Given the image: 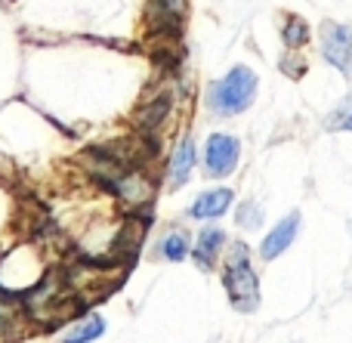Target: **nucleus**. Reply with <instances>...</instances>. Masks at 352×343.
I'll use <instances>...</instances> for the list:
<instances>
[{"label":"nucleus","mask_w":352,"mask_h":343,"mask_svg":"<svg viewBox=\"0 0 352 343\" xmlns=\"http://www.w3.org/2000/svg\"><path fill=\"white\" fill-rule=\"evenodd\" d=\"M226 294H229L232 307L238 313H254L260 307V278L250 269V251L244 241H235L229 251V260H226Z\"/></svg>","instance_id":"nucleus-1"},{"label":"nucleus","mask_w":352,"mask_h":343,"mask_svg":"<svg viewBox=\"0 0 352 343\" xmlns=\"http://www.w3.org/2000/svg\"><path fill=\"white\" fill-rule=\"evenodd\" d=\"M256 74L250 71L248 65H235L226 78H219L217 84L210 87V109L213 115H223V118H232V115H241V111L250 109V102L256 99Z\"/></svg>","instance_id":"nucleus-2"},{"label":"nucleus","mask_w":352,"mask_h":343,"mask_svg":"<svg viewBox=\"0 0 352 343\" xmlns=\"http://www.w3.org/2000/svg\"><path fill=\"white\" fill-rule=\"evenodd\" d=\"M238 158H241V142L229 133H213L204 146V170L207 177L223 179L229 177L238 167Z\"/></svg>","instance_id":"nucleus-3"},{"label":"nucleus","mask_w":352,"mask_h":343,"mask_svg":"<svg viewBox=\"0 0 352 343\" xmlns=\"http://www.w3.org/2000/svg\"><path fill=\"white\" fill-rule=\"evenodd\" d=\"M322 53L337 71L352 74V25L324 22L322 28Z\"/></svg>","instance_id":"nucleus-4"},{"label":"nucleus","mask_w":352,"mask_h":343,"mask_svg":"<svg viewBox=\"0 0 352 343\" xmlns=\"http://www.w3.org/2000/svg\"><path fill=\"white\" fill-rule=\"evenodd\" d=\"M297 232H300V214L294 210V214H287L285 220H281L278 226H275L272 232L266 235V239H263V245H260V257H263V260H275V257H281V254H285L287 247L294 245Z\"/></svg>","instance_id":"nucleus-5"},{"label":"nucleus","mask_w":352,"mask_h":343,"mask_svg":"<svg viewBox=\"0 0 352 343\" xmlns=\"http://www.w3.org/2000/svg\"><path fill=\"white\" fill-rule=\"evenodd\" d=\"M232 189H210V192H201L198 198L192 201V208H188V217L192 220H217V217H223L226 210L232 208Z\"/></svg>","instance_id":"nucleus-6"},{"label":"nucleus","mask_w":352,"mask_h":343,"mask_svg":"<svg viewBox=\"0 0 352 343\" xmlns=\"http://www.w3.org/2000/svg\"><path fill=\"white\" fill-rule=\"evenodd\" d=\"M226 245V232L217 226H207L204 232L198 235V241H195V263L201 266V269H213L219 260V251H223Z\"/></svg>","instance_id":"nucleus-7"},{"label":"nucleus","mask_w":352,"mask_h":343,"mask_svg":"<svg viewBox=\"0 0 352 343\" xmlns=\"http://www.w3.org/2000/svg\"><path fill=\"white\" fill-rule=\"evenodd\" d=\"M195 161H198V148H195V140L192 136H186V140L176 146L173 158H170V189H182L188 179V173H192Z\"/></svg>","instance_id":"nucleus-8"},{"label":"nucleus","mask_w":352,"mask_h":343,"mask_svg":"<svg viewBox=\"0 0 352 343\" xmlns=\"http://www.w3.org/2000/svg\"><path fill=\"white\" fill-rule=\"evenodd\" d=\"M188 247H192L188 235L182 232V229H173V232H167L164 239H161L158 254H161L164 260H170V263H179V260H186V257H188Z\"/></svg>","instance_id":"nucleus-9"},{"label":"nucleus","mask_w":352,"mask_h":343,"mask_svg":"<svg viewBox=\"0 0 352 343\" xmlns=\"http://www.w3.org/2000/svg\"><path fill=\"white\" fill-rule=\"evenodd\" d=\"M118 195H121L124 201H130V204L142 201V198L148 195V179L136 177V173H130V177H121V179H118Z\"/></svg>","instance_id":"nucleus-10"},{"label":"nucleus","mask_w":352,"mask_h":343,"mask_svg":"<svg viewBox=\"0 0 352 343\" xmlns=\"http://www.w3.org/2000/svg\"><path fill=\"white\" fill-rule=\"evenodd\" d=\"M281 41H285L291 49L303 47V43L309 41V25H306L303 19L291 16V19H287V22H285V28H281Z\"/></svg>","instance_id":"nucleus-11"},{"label":"nucleus","mask_w":352,"mask_h":343,"mask_svg":"<svg viewBox=\"0 0 352 343\" xmlns=\"http://www.w3.org/2000/svg\"><path fill=\"white\" fill-rule=\"evenodd\" d=\"M102 331H105V322L99 319V316H90V319H87V322H80V325H74L72 331L65 334V340H74V343L96 340V338H102Z\"/></svg>","instance_id":"nucleus-12"},{"label":"nucleus","mask_w":352,"mask_h":343,"mask_svg":"<svg viewBox=\"0 0 352 343\" xmlns=\"http://www.w3.org/2000/svg\"><path fill=\"white\" fill-rule=\"evenodd\" d=\"M167 105H170V96H161V99H155V102H148L146 111L140 115V124H142L146 130H155L161 118L167 115Z\"/></svg>","instance_id":"nucleus-13"},{"label":"nucleus","mask_w":352,"mask_h":343,"mask_svg":"<svg viewBox=\"0 0 352 343\" xmlns=\"http://www.w3.org/2000/svg\"><path fill=\"white\" fill-rule=\"evenodd\" d=\"M260 223H263V210H260V204L248 201V204H241V208H238V226H244V229H256Z\"/></svg>","instance_id":"nucleus-14"},{"label":"nucleus","mask_w":352,"mask_h":343,"mask_svg":"<svg viewBox=\"0 0 352 343\" xmlns=\"http://www.w3.org/2000/svg\"><path fill=\"white\" fill-rule=\"evenodd\" d=\"M328 127L331 130H352V99L337 105V111L328 118Z\"/></svg>","instance_id":"nucleus-15"}]
</instances>
